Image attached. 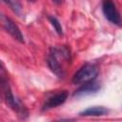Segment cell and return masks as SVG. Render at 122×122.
Wrapping results in <instances>:
<instances>
[{
	"label": "cell",
	"mask_w": 122,
	"mask_h": 122,
	"mask_svg": "<svg viewBox=\"0 0 122 122\" xmlns=\"http://www.w3.org/2000/svg\"><path fill=\"white\" fill-rule=\"evenodd\" d=\"M61 60L68 61L70 59V53L67 48H51L48 56V66L51 71L56 74L58 77H63L65 75V69L63 67V63Z\"/></svg>",
	"instance_id": "obj_1"
},
{
	"label": "cell",
	"mask_w": 122,
	"mask_h": 122,
	"mask_svg": "<svg viewBox=\"0 0 122 122\" xmlns=\"http://www.w3.org/2000/svg\"><path fill=\"white\" fill-rule=\"evenodd\" d=\"M53 122H74L73 119H61V120H56Z\"/></svg>",
	"instance_id": "obj_10"
},
{
	"label": "cell",
	"mask_w": 122,
	"mask_h": 122,
	"mask_svg": "<svg viewBox=\"0 0 122 122\" xmlns=\"http://www.w3.org/2000/svg\"><path fill=\"white\" fill-rule=\"evenodd\" d=\"M67 97H68V92L66 91H62V92H56V93L49 96L43 105V110L44 111L50 110V109H52V108L62 105L66 101Z\"/></svg>",
	"instance_id": "obj_5"
},
{
	"label": "cell",
	"mask_w": 122,
	"mask_h": 122,
	"mask_svg": "<svg viewBox=\"0 0 122 122\" xmlns=\"http://www.w3.org/2000/svg\"><path fill=\"white\" fill-rule=\"evenodd\" d=\"M108 112H109V111L105 107L94 106V107H90V108L84 110L83 112H80V114L84 115V116H101V115L107 114Z\"/></svg>",
	"instance_id": "obj_7"
},
{
	"label": "cell",
	"mask_w": 122,
	"mask_h": 122,
	"mask_svg": "<svg viewBox=\"0 0 122 122\" xmlns=\"http://www.w3.org/2000/svg\"><path fill=\"white\" fill-rule=\"evenodd\" d=\"M8 5H10L11 7V9L16 12V13H19V10H21V6L18 2H7Z\"/></svg>",
	"instance_id": "obj_9"
},
{
	"label": "cell",
	"mask_w": 122,
	"mask_h": 122,
	"mask_svg": "<svg viewBox=\"0 0 122 122\" xmlns=\"http://www.w3.org/2000/svg\"><path fill=\"white\" fill-rule=\"evenodd\" d=\"M100 90V84L93 80L91 81L89 83L83 84L75 92H74V96H84V95H88V94H92L94 92H97Z\"/></svg>",
	"instance_id": "obj_6"
},
{
	"label": "cell",
	"mask_w": 122,
	"mask_h": 122,
	"mask_svg": "<svg viewBox=\"0 0 122 122\" xmlns=\"http://www.w3.org/2000/svg\"><path fill=\"white\" fill-rule=\"evenodd\" d=\"M102 10L105 15V17L112 24L122 27V16L118 10L116 9V6L113 2L110 0H106L102 3Z\"/></svg>",
	"instance_id": "obj_3"
},
{
	"label": "cell",
	"mask_w": 122,
	"mask_h": 122,
	"mask_svg": "<svg viewBox=\"0 0 122 122\" xmlns=\"http://www.w3.org/2000/svg\"><path fill=\"white\" fill-rule=\"evenodd\" d=\"M49 19H50L51 24L53 26V28H54L55 31H56L59 35H62V34H63V30H62V26H61L60 22H59L55 17H52V16L49 17Z\"/></svg>",
	"instance_id": "obj_8"
},
{
	"label": "cell",
	"mask_w": 122,
	"mask_h": 122,
	"mask_svg": "<svg viewBox=\"0 0 122 122\" xmlns=\"http://www.w3.org/2000/svg\"><path fill=\"white\" fill-rule=\"evenodd\" d=\"M99 69L95 64L86 63L84 64L73 75L72 83L73 84H86L91 81L95 80L98 74Z\"/></svg>",
	"instance_id": "obj_2"
},
{
	"label": "cell",
	"mask_w": 122,
	"mask_h": 122,
	"mask_svg": "<svg viewBox=\"0 0 122 122\" xmlns=\"http://www.w3.org/2000/svg\"><path fill=\"white\" fill-rule=\"evenodd\" d=\"M1 22H2V26L3 28L16 40H18L19 42L23 43L24 42V37H23V34L21 32V30H19V28L17 27V25L12 21L10 20L9 17L5 16V15H2L1 16Z\"/></svg>",
	"instance_id": "obj_4"
}]
</instances>
